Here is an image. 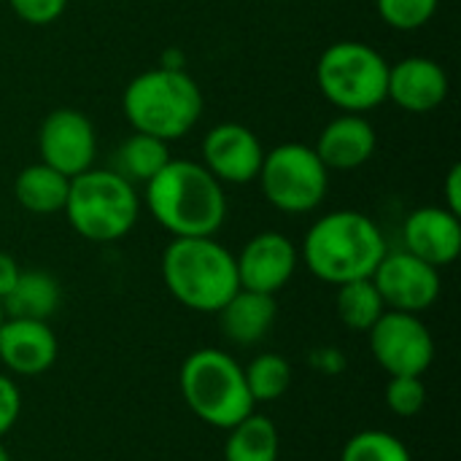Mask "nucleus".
Returning a JSON list of instances; mask_svg holds the SVG:
<instances>
[{
	"mask_svg": "<svg viewBox=\"0 0 461 461\" xmlns=\"http://www.w3.org/2000/svg\"><path fill=\"white\" fill-rule=\"evenodd\" d=\"M146 205L173 238H213L227 219L224 184L192 159H170L146 184Z\"/></svg>",
	"mask_w": 461,
	"mask_h": 461,
	"instance_id": "1",
	"label": "nucleus"
},
{
	"mask_svg": "<svg viewBox=\"0 0 461 461\" xmlns=\"http://www.w3.org/2000/svg\"><path fill=\"white\" fill-rule=\"evenodd\" d=\"M386 251L384 232L370 216L359 211H332L305 232L300 259L319 281L340 286L370 278Z\"/></svg>",
	"mask_w": 461,
	"mask_h": 461,
	"instance_id": "2",
	"label": "nucleus"
},
{
	"mask_svg": "<svg viewBox=\"0 0 461 461\" xmlns=\"http://www.w3.org/2000/svg\"><path fill=\"white\" fill-rule=\"evenodd\" d=\"M162 281L176 303L197 313H219L240 289L235 254L213 238H173L162 254Z\"/></svg>",
	"mask_w": 461,
	"mask_h": 461,
	"instance_id": "3",
	"label": "nucleus"
},
{
	"mask_svg": "<svg viewBox=\"0 0 461 461\" xmlns=\"http://www.w3.org/2000/svg\"><path fill=\"white\" fill-rule=\"evenodd\" d=\"M122 108L135 132L159 140L186 135L203 116V92L181 68H151L138 73L122 97Z\"/></svg>",
	"mask_w": 461,
	"mask_h": 461,
	"instance_id": "4",
	"label": "nucleus"
},
{
	"mask_svg": "<svg viewBox=\"0 0 461 461\" xmlns=\"http://www.w3.org/2000/svg\"><path fill=\"white\" fill-rule=\"evenodd\" d=\"M178 386L186 408L213 429L227 432L257 408L240 362L221 348L192 351L181 365Z\"/></svg>",
	"mask_w": 461,
	"mask_h": 461,
	"instance_id": "5",
	"label": "nucleus"
},
{
	"mask_svg": "<svg viewBox=\"0 0 461 461\" xmlns=\"http://www.w3.org/2000/svg\"><path fill=\"white\" fill-rule=\"evenodd\" d=\"M65 216L70 227L92 243H113L124 238L140 213L135 184L116 170H84L70 178Z\"/></svg>",
	"mask_w": 461,
	"mask_h": 461,
	"instance_id": "6",
	"label": "nucleus"
},
{
	"mask_svg": "<svg viewBox=\"0 0 461 461\" xmlns=\"http://www.w3.org/2000/svg\"><path fill=\"white\" fill-rule=\"evenodd\" d=\"M316 81L343 113H365L386 100L389 62L367 43L338 41L319 57Z\"/></svg>",
	"mask_w": 461,
	"mask_h": 461,
	"instance_id": "7",
	"label": "nucleus"
},
{
	"mask_svg": "<svg viewBox=\"0 0 461 461\" xmlns=\"http://www.w3.org/2000/svg\"><path fill=\"white\" fill-rule=\"evenodd\" d=\"M259 184L267 203L284 213H308L321 205L330 170L305 143H281L265 151Z\"/></svg>",
	"mask_w": 461,
	"mask_h": 461,
	"instance_id": "8",
	"label": "nucleus"
},
{
	"mask_svg": "<svg viewBox=\"0 0 461 461\" xmlns=\"http://www.w3.org/2000/svg\"><path fill=\"white\" fill-rule=\"evenodd\" d=\"M370 354L392 375H424L435 362V338L419 313L386 311L367 332Z\"/></svg>",
	"mask_w": 461,
	"mask_h": 461,
	"instance_id": "9",
	"label": "nucleus"
},
{
	"mask_svg": "<svg viewBox=\"0 0 461 461\" xmlns=\"http://www.w3.org/2000/svg\"><path fill=\"white\" fill-rule=\"evenodd\" d=\"M386 311L421 313L440 297V270L411 251H386L370 276Z\"/></svg>",
	"mask_w": 461,
	"mask_h": 461,
	"instance_id": "10",
	"label": "nucleus"
},
{
	"mask_svg": "<svg viewBox=\"0 0 461 461\" xmlns=\"http://www.w3.org/2000/svg\"><path fill=\"white\" fill-rule=\"evenodd\" d=\"M38 151L43 165L68 178L89 170L97 151V135L89 116L73 108L51 111L38 130Z\"/></svg>",
	"mask_w": 461,
	"mask_h": 461,
	"instance_id": "11",
	"label": "nucleus"
},
{
	"mask_svg": "<svg viewBox=\"0 0 461 461\" xmlns=\"http://www.w3.org/2000/svg\"><path fill=\"white\" fill-rule=\"evenodd\" d=\"M297 262L300 249L284 232H259L235 257L238 284L240 289L276 297V292H281L292 281Z\"/></svg>",
	"mask_w": 461,
	"mask_h": 461,
	"instance_id": "12",
	"label": "nucleus"
},
{
	"mask_svg": "<svg viewBox=\"0 0 461 461\" xmlns=\"http://www.w3.org/2000/svg\"><path fill=\"white\" fill-rule=\"evenodd\" d=\"M265 159L259 138L238 122H224L208 130L203 138V165L221 184L257 181Z\"/></svg>",
	"mask_w": 461,
	"mask_h": 461,
	"instance_id": "13",
	"label": "nucleus"
},
{
	"mask_svg": "<svg viewBox=\"0 0 461 461\" xmlns=\"http://www.w3.org/2000/svg\"><path fill=\"white\" fill-rule=\"evenodd\" d=\"M59 343L49 321L3 319L0 324V365L19 378H35L54 367Z\"/></svg>",
	"mask_w": 461,
	"mask_h": 461,
	"instance_id": "14",
	"label": "nucleus"
},
{
	"mask_svg": "<svg viewBox=\"0 0 461 461\" xmlns=\"http://www.w3.org/2000/svg\"><path fill=\"white\" fill-rule=\"evenodd\" d=\"M405 251L429 262L432 267L451 265L461 251L459 216L446 205H424L416 208L402 224Z\"/></svg>",
	"mask_w": 461,
	"mask_h": 461,
	"instance_id": "15",
	"label": "nucleus"
},
{
	"mask_svg": "<svg viewBox=\"0 0 461 461\" xmlns=\"http://www.w3.org/2000/svg\"><path fill=\"white\" fill-rule=\"evenodd\" d=\"M386 97L408 113H429L448 97V76L429 57H405L389 65Z\"/></svg>",
	"mask_w": 461,
	"mask_h": 461,
	"instance_id": "16",
	"label": "nucleus"
},
{
	"mask_svg": "<svg viewBox=\"0 0 461 461\" xmlns=\"http://www.w3.org/2000/svg\"><path fill=\"white\" fill-rule=\"evenodd\" d=\"M375 130L362 113H340L321 130L313 151L327 170H357L375 154Z\"/></svg>",
	"mask_w": 461,
	"mask_h": 461,
	"instance_id": "17",
	"label": "nucleus"
},
{
	"mask_svg": "<svg viewBox=\"0 0 461 461\" xmlns=\"http://www.w3.org/2000/svg\"><path fill=\"white\" fill-rule=\"evenodd\" d=\"M216 316L227 340H232L235 346H257L273 330L278 305L273 294L238 289Z\"/></svg>",
	"mask_w": 461,
	"mask_h": 461,
	"instance_id": "18",
	"label": "nucleus"
},
{
	"mask_svg": "<svg viewBox=\"0 0 461 461\" xmlns=\"http://www.w3.org/2000/svg\"><path fill=\"white\" fill-rule=\"evenodd\" d=\"M62 303L59 281L46 270H22L14 289L0 300L5 319L49 321Z\"/></svg>",
	"mask_w": 461,
	"mask_h": 461,
	"instance_id": "19",
	"label": "nucleus"
},
{
	"mask_svg": "<svg viewBox=\"0 0 461 461\" xmlns=\"http://www.w3.org/2000/svg\"><path fill=\"white\" fill-rule=\"evenodd\" d=\"M68 186H70L68 176L38 162V165H27L19 170L16 181H14V194L24 211L38 213V216H49V213H57L65 208Z\"/></svg>",
	"mask_w": 461,
	"mask_h": 461,
	"instance_id": "20",
	"label": "nucleus"
},
{
	"mask_svg": "<svg viewBox=\"0 0 461 461\" xmlns=\"http://www.w3.org/2000/svg\"><path fill=\"white\" fill-rule=\"evenodd\" d=\"M281 438L276 424L262 413H249L227 429L224 461H278Z\"/></svg>",
	"mask_w": 461,
	"mask_h": 461,
	"instance_id": "21",
	"label": "nucleus"
},
{
	"mask_svg": "<svg viewBox=\"0 0 461 461\" xmlns=\"http://www.w3.org/2000/svg\"><path fill=\"white\" fill-rule=\"evenodd\" d=\"M170 162L167 140L146 132L130 135L116 151V173L130 184H149Z\"/></svg>",
	"mask_w": 461,
	"mask_h": 461,
	"instance_id": "22",
	"label": "nucleus"
},
{
	"mask_svg": "<svg viewBox=\"0 0 461 461\" xmlns=\"http://www.w3.org/2000/svg\"><path fill=\"white\" fill-rule=\"evenodd\" d=\"M335 311H338V319L348 330L367 335L370 327L386 313V305H384L373 278H359V281H348V284L338 286Z\"/></svg>",
	"mask_w": 461,
	"mask_h": 461,
	"instance_id": "23",
	"label": "nucleus"
},
{
	"mask_svg": "<svg viewBox=\"0 0 461 461\" xmlns=\"http://www.w3.org/2000/svg\"><path fill=\"white\" fill-rule=\"evenodd\" d=\"M243 375H246V386H249L254 405L278 402L292 386L289 359H284L281 354H273V351L254 357L249 362V367H243Z\"/></svg>",
	"mask_w": 461,
	"mask_h": 461,
	"instance_id": "24",
	"label": "nucleus"
},
{
	"mask_svg": "<svg viewBox=\"0 0 461 461\" xmlns=\"http://www.w3.org/2000/svg\"><path fill=\"white\" fill-rule=\"evenodd\" d=\"M340 461H413L408 446L386 429H365L346 440Z\"/></svg>",
	"mask_w": 461,
	"mask_h": 461,
	"instance_id": "25",
	"label": "nucleus"
},
{
	"mask_svg": "<svg viewBox=\"0 0 461 461\" xmlns=\"http://www.w3.org/2000/svg\"><path fill=\"white\" fill-rule=\"evenodd\" d=\"M386 408L400 419H413L427 405V386L419 375H392L384 392Z\"/></svg>",
	"mask_w": 461,
	"mask_h": 461,
	"instance_id": "26",
	"label": "nucleus"
},
{
	"mask_svg": "<svg viewBox=\"0 0 461 461\" xmlns=\"http://www.w3.org/2000/svg\"><path fill=\"white\" fill-rule=\"evenodd\" d=\"M438 3L440 0H375V8L389 27L408 32L424 27L435 16Z\"/></svg>",
	"mask_w": 461,
	"mask_h": 461,
	"instance_id": "27",
	"label": "nucleus"
},
{
	"mask_svg": "<svg viewBox=\"0 0 461 461\" xmlns=\"http://www.w3.org/2000/svg\"><path fill=\"white\" fill-rule=\"evenodd\" d=\"M14 14L27 24H51L62 16L68 0H8Z\"/></svg>",
	"mask_w": 461,
	"mask_h": 461,
	"instance_id": "28",
	"label": "nucleus"
},
{
	"mask_svg": "<svg viewBox=\"0 0 461 461\" xmlns=\"http://www.w3.org/2000/svg\"><path fill=\"white\" fill-rule=\"evenodd\" d=\"M22 416V392L14 378L0 373V440L16 427Z\"/></svg>",
	"mask_w": 461,
	"mask_h": 461,
	"instance_id": "29",
	"label": "nucleus"
},
{
	"mask_svg": "<svg viewBox=\"0 0 461 461\" xmlns=\"http://www.w3.org/2000/svg\"><path fill=\"white\" fill-rule=\"evenodd\" d=\"M308 359H311L313 370H319L324 375H340L346 370V357L338 348H332V346H324V348L311 351Z\"/></svg>",
	"mask_w": 461,
	"mask_h": 461,
	"instance_id": "30",
	"label": "nucleus"
},
{
	"mask_svg": "<svg viewBox=\"0 0 461 461\" xmlns=\"http://www.w3.org/2000/svg\"><path fill=\"white\" fill-rule=\"evenodd\" d=\"M446 208L451 213H461V165H454L446 178Z\"/></svg>",
	"mask_w": 461,
	"mask_h": 461,
	"instance_id": "31",
	"label": "nucleus"
},
{
	"mask_svg": "<svg viewBox=\"0 0 461 461\" xmlns=\"http://www.w3.org/2000/svg\"><path fill=\"white\" fill-rule=\"evenodd\" d=\"M19 273H22V267L16 265V259H14L11 254L0 251V300L14 289V284H16Z\"/></svg>",
	"mask_w": 461,
	"mask_h": 461,
	"instance_id": "32",
	"label": "nucleus"
},
{
	"mask_svg": "<svg viewBox=\"0 0 461 461\" xmlns=\"http://www.w3.org/2000/svg\"><path fill=\"white\" fill-rule=\"evenodd\" d=\"M0 461H14L11 459V454H8V448L3 446V440H0Z\"/></svg>",
	"mask_w": 461,
	"mask_h": 461,
	"instance_id": "33",
	"label": "nucleus"
},
{
	"mask_svg": "<svg viewBox=\"0 0 461 461\" xmlns=\"http://www.w3.org/2000/svg\"><path fill=\"white\" fill-rule=\"evenodd\" d=\"M3 319H5V316H3V308H0V324H3Z\"/></svg>",
	"mask_w": 461,
	"mask_h": 461,
	"instance_id": "34",
	"label": "nucleus"
}]
</instances>
